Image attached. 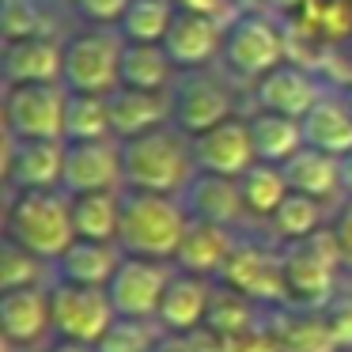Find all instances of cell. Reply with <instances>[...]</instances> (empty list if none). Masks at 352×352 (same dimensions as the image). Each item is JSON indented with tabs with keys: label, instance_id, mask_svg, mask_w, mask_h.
<instances>
[{
	"label": "cell",
	"instance_id": "d590c367",
	"mask_svg": "<svg viewBox=\"0 0 352 352\" xmlns=\"http://www.w3.org/2000/svg\"><path fill=\"white\" fill-rule=\"evenodd\" d=\"M42 284V258H34L27 246H19L16 239L4 235L0 246V288H38Z\"/></svg>",
	"mask_w": 352,
	"mask_h": 352
},
{
	"label": "cell",
	"instance_id": "e0dca14e",
	"mask_svg": "<svg viewBox=\"0 0 352 352\" xmlns=\"http://www.w3.org/2000/svg\"><path fill=\"white\" fill-rule=\"evenodd\" d=\"M61 72H65V42H57L54 34H38V38H23V42H4V54H0L4 87L61 84Z\"/></svg>",
	"mask_w": 352,
	"mask_h": 352
},
{
	"label": "cell",
	"instance_id": "1f68e13d",
	"mask_svg": "<svg viewBox=\"0 0 352 352\" xmlns=\"http://www.w3.org/2000/svg\"><path fill=\"white\" fill-rule=\"evenodd\" d=\"M239 193H243L246 212L269 220L292 190H288V178H284L280 167H273V163H254V167L239 178Z\"/></svg>",
	"mask_w": 352,
	"mask_h": 352
},
{
	"label": "cell",
	"instance_id": "836d02e7",
	"mask_svg": "<svg viewBox=\"0 0 352 352\" xmlns=\"http://www.w3.org/2000/svg\"><path fill=\"white\" fill-rule=\"evenodd\" d=\"M38 34H54L46 0H0V38L23 42L38 38Z\"/></svg>",
	"mask_w": 352,
	"mask_h": 352
},
{
	"label": "cell",
	"instance_id": "ffe728a7",
	"mask_svg": "<svg viewBox=\"0 0 352 352\" xmlns=\"http://www.w3.org/2000/svg\"><path fill=\"white\" fill-rule=\"evenodd\" d=\"M212 296L216 288L208 284V276H197V273H182L178 269L170 276L167 292H163V303H160V322L167 333H197L208 318V307H212Z\"/></svg>",
	"mask_w": 352,
	"mask_h": 352
},
{
	"label": "cell",
	"instance_id": "7c38bea8",
	"mask_svg": "<svg viewBox=\"0 0 352 352\" xmlns=\"http://www.w3.org/2000/svg\"><path fill=\"white\" fill-rule=\"evenodd\" d=\"M170 269L167 261H155V258H129L125 254L118 261V273L110 276L107 292H110V303L122 318H144L152 322L160 314L163 303V292L170 284Z\"/></svg>",
	"mask_w": 352,
	"mask_h": 352
},
{
	"label": "cell",
	"instance_id": "cb8c5ba5",
	"mask_svg": "<svg viewBox=\"0 0 352 352\" xmlns=\"http://www.w3.org/2000/svg\"><path fill=\"white\" fill-rule=\"evenodd\" d=\"M280 170L288 178L292 193H303V197H314V201H329L341 193V160L329 152L303 144Z\"/></svg>",
	"mask_w": 352,
	"mask_h": 352
},
{
	"label": "cell",
	"instance_id": "7402d4cb",
	"mask_svg": "<svg viewBox=\"0 0 352 352\" xmlns=\"http://www.w3.org/2000/svg\"><path fill=\"white\" fill-rule=\"evenodd\" d=\"M235 243H239V235L231 228L205 223V220H190L175 261H178L182 273H197V276H208V280H212V276L223 273V265H228Z\"/></svg>",
	"mask_w": 352,
	"mask_h": 352
},
{
	"label": "cell",
	"instance_id": "ac0fdd59",
	"mask_svg": "<svg viewBox=\"0 0 352 352\" xmlns=\"http://www.w3.org/2000/svg\"><path fill=\"white\" fill-rule=\"evenodd\" d=\"M303 144L318 148L329 155H349L352 152V91L344 87H326L318 102L311 107V114L303 118Z\"/></svg>",
	"mask_w": 352,
	"mask_h": 352
},
{
	"label": "cell",
	"instance_id": "f6af8a7d",
	"mask_svg": "<svg viewBox=\"0 0 352 352\" xmlns=\"http://www.w3.org/2000/svg\"><path fill=\"white\" fill-rule=\"evenodd\" d=\"M50 352H95V344H84V341H65V337H61V341H57Z\"/></svg>",
	"mask_w": 352,
	"mask_h": 352
},
{
	"label": "cell",
	"instance_id": "30bf717a",
	"mask_svg": "<svg viewBox=\"0 0 352 352\" xmlns=\"http://www.w3.org/2000/svg\"><path fill=\"white\" fill-rule=\"evenodd\" d=\"M50 318H54V329L65 341L99 344L102 333L110 329V322L118 318V311H114V303H110L107 288L57 280L54 288H50Z\"/></svg>",
	"mask_w": 352,
	"mask_h": 352
},
{
	"label": "cell",
	"instance_id": "74e56055",
	"mask_svg": "<svg viewBox=\"0 0 352 352\" xmlns=\"http://www.w3.org/2000/svg\"><path fill=\"white\" fill-rule=\"evenodd\" d=\"M69 8L84 27H118L129 8V0H69Z\"/></svg>",
	"mask_w": 352,
	"mask_h": 352
},
{
	"label": "cell",
	"instance_id": "f1b7e54d",
	"mask_svg": "<svg viewBox=\"0 0 352 352\" xmlns=\"http://www.w3.org/2000/svg\"><path fill=\"white\" fill-rule=\"evenodd\" d=\"M178 69L170 65L163 46H140V42H125L122 54V87H137V91H167L175 84Z\"/></svg>",
	"mask_w": 352,
	"mask_h": 352
},
{
	"label": "cell",
	"instance_id": "4fadbf2b",
	"mask_svg": "<svg viewBox=\"0 0 352 352\" xmlns=\"http://www.w3.org/2000/svg\"><path fill=\"white\" fill-rule=\"evenodd\" d=\"M326 87H329V80L322 72L307 69L299 61H284L254 84V107L303 122L314 102L326 95Z\"/></svg>",
	"mask_w": 352,
	"mask_h": 352
},
{
	"label": "cell",
	"instance_id": "603a6c76",
	"mask_svg": "<svg viewBox=\"0 0 352 352\" xmlns=\"http://www.w3.org/2000/svg\"><path fill=\"white\" fill-rule=\"evenodd\" d=\"M54 326L50 318V292L42 288H12L0 292V329L8 344H31Z\"/></svg>",
	"mask_w": 352,
	"mask_h": 352
},
{
	"label": "cell",
	"instance_id": "7a4b0ae2",
	"mask_svg": "<svg viewBox=\"0 0 352 352\" xmlns=\"http://www.w3.org/2000/svg\"><path fill=\"white\" fill-rule=\"evenodd\" d=\"M186 228H190V216L178 197L122 190V228H118V250L122 254L170 261L186 239Z\"/></svg>",
	"mask_w": 352,
	"mask_h": 352
},
{
	"label": "cell",
	"instance_id": "ab89813d",
	"mask_svg": "<svg viewBox=\"0 0 352 352\" xmlns=\"http://www.w3.org/2000/svg\"><path fill=\"white\" fill-rule=\"evenodd\" d=\"M329 228H333L337 250H341V265L352 273V197L333 212V223H329Z\"/></svg>",
	"mask_w": 352,
	"mask_h": 352
},
{
	"label": "cell",
	"instance_id": "7bdbcfd3",
	"mask_svg": "<svg viewBox=\"0 0 352 352\" xmlns=\"http://www.w3.org/2000/svg\"><path fill=\"white\" fill-rule=\"evenodd\" d=\"M311 4H314V0H269V12L280 16V19H296V16H303Z\"/></svg>",
	"mask_w": 352,
	"mask_h": 352
},
{
	"label": "cell",
	"instance_id": "3957f363",
	"mask_svg": "<svg viewBox=\"0 0 352 352\" xmlns=\"http://www.w3.org/2000/svg\"><path fill=\"white\" fill-rule=\"evenodd\" d=\"M4 231L19 246L42 261H57L72 243V201L65 190H27L8 193V212H4Z\"/></svg>",
	"mask_w": 352,
	"mask_h": 352
},
{
	"label": "cell",
	"instance_id": "52a82bcc",
	"mask_svg": "<svg viewBox=\"0 0 352 352\" xmlns=\"http://www.w3.org/2000/svg\"><path fill=\"white\" fill-rule=\"evenodd\" d=\"M122 54L125 38L118 27H84L65 38V91L110 95L122 87Z\"/></svg>",
	"mask_w": 352,
	"mask_h": 352
},
{
	"label": "cell",
	"instance_id": "2e32d148",
	"mask_svg": "<svg viewBox=\"0 0 352 352\" xmlns=\"http://www.w3.org/2000/svg\"><path fill=\"white\" fill-rule=\"evenodd\" d=\"M223 31H228V23H220V19L178 8L175 19H170L167 38H163V50H167L170 65L178 72L212 69V65H220V54H223Z\"/></svg>",
	"mask_w": 352,
	"mask_h": 352
},
{
	"label": "cell",
	"instance_id": "b9f144b4",
	"mask_svg": "<svg viewBox=\"0 0 352 352\" xmlns=\"http://www.w3.org/2000/svg\"><path fill=\"white\" fill-rule=\"evenodd\" d=\"M152 352H205V349L193 333H163Z\"/></svg>",
	"mask_w": 352,
	"mask_h": 352
},
{
	"label": "cell",
	"instance_id": "d6986e66",
	"mask_svg": "<svg viewBox=\"0 0 352 352\" xmlns=\"http://www.w3.org/2000/svg\"><path fill=\"white\" fill-rule=\"evenodd\" d=\"M186 216L190 220H205V223H220V228H239V220L246 216L243 193H239V178H223V175H205L197 170L193 182L178 193Z\"/></svg>",
	"mask_w": 352,
	"mask_h": 352
},
{
	"label": "cell",
	"instance_id": "bcb514c9",
	"mask_svg": "<svg viewBox=\"0 0 352 352\" xmlns=\"http://www.w3.org/2000/svg\"><path fill=\"white\" fill-rule=\"evenodd\" d=\"M231 4H235L239 12H261V8L269 12V0H231Z\"/></svg>",
	"mask_w": 352,
	"mask_h": 352
},
{
	"label": "cell",
	"instance_id": "ee69618b",
	"mask_svg": "<svg viewBox=\"0 0 352 352\" xmlns=\"http://www.w3.org/2000/svg\"><path fill=\"white\" fill-rule=\"evenodd\" d=\"M341 193L352 197V152L341 155Z\"/></svg>",
	"mask_w": 352,
	"mask_h": 352
},
{
	"label": "cell",
	"instance_id": "e575fe53",
	"mask_svg": "<svg viewBox=\"0 0 352 352\" xmlns=\"http://www.w3.org/2000/svg\"><path fill=\"white\" fill-rule=\"evenodd\" d=\"M261 318H254V303L243 299L239 292L231 288H220L212 296V307H208V318H205V329L216 337H228V333H239V329H250L258 326Z\"/></svg>",
	"mask_w": 352,
	"mask_h": 352
},
{
	"label": "cell",
	"instance_id": "9c48e42d",
	"mask_svg": "<svg viewBox=\"0 0 352 352\" xmlns=\"http://www.w3.org/2000/svg\"><path fill=\"white\" fill-rule=\"evenodd\" d=\"M65 84L4 87V133L16 140H65Z\"/></svg>",
	"mask_w": 352,
	"mask_h": 352
},
{
	"label": "cell",
	"instance_id": "4dcf8cb0",
	"mask_svg": "<svg viewBox=\"0 0 352 352\" xmlns=\"http://www.w3.org/2000/svg\"><path fill=\"white\" fill-rule=\"evenodd\" d=\"M178 4L175 0H129V8H125L122 31L125 42H140V46H163L170 31V19H175Z\"/></svg>",
	"mask_w": 352,
	"mask_h": 352
},
{
	"label": "cell",
	"instance_id": "484cf974",
	"mask_svg": "<svg viewBox=\"0 0 352 352\" xmlns=\"http://www.w3.org/2000/svg\"><path fill=\"white\" fill-rule=\"evenodd\" d=\"M246 122H250V140H254L258 163L284 167V163L303 148V125H299L296 118L273 114V110H254Z\"/></svg>",
	"mask_w": 352,
	"mask_h": 352
},
{
	"label": "cell",
	"instance_id": "5bb4252c",
	"mask_svg": "<svg viewBox=\"0 0 352 352\" xmlns=\"http://www.w3.org/2000/svg\"><path fill=\"white\" fill-rule=\"evenodd\" d=\"M65 140H16L4 133V182L8 193L61 190Z\"/></svg>",
	"mask_w": 352,
	"mask_h": 352
},
{
	"label": "cell",
	"instance_id": "4316f807",
	"mask_svg": "<svg viewBox=\"0 0 352 352\" xmlns=\"http://www.w3.org/2000/svg\"><path fill=\"white\" fill-rule=\"evenodd\" d=\"M273 341L280 352H337V341L326 326L322 311H296L288 307L284 314L269 318Z\"/></svg>",
	"mask_w": 352,
	"mask_h": 352
},
{
	"label": "cell",
	"instance_id": "8d00e7d4",
	"mask_svg": "<svg viewBox=\"0 0 352 352\" xmlns=\"http://www.w3.org/2000/svg\"><path fill=\"white\" fill-rule=\"evenodd\" d=\"M155 341H160V337H155L152 322L122 318V314H118V318L110 322V329L102 333V341L95 344V352H152Z\"/></svg>",
	"mask_w": 352,
	"mask_h": 352
},
{
	"label": "cell",
	"instance_id": "f35d334b",
	"mask_svg": "<svg viewBox=\"0 0 352 352\" xmlns=\"http://www.w3.org/2000/svg\"><path fill=\"white\" fill-rule=\"evenodd\" d=\"M322 314H326V326L337 349H352V296H333L322 307Z\"/></svg>",
	"mask_w": 352,
	"mask_h": 352
},
{
	"label": "cell",
	"instance_id": "f546056e",
	"mask_svg": "<svg viewBox=\"0 0 352 352\" xmlns=\"http://www.w3.org/2000/svg\"><path fill=\"white\" fill-rule=\"evenodd\" d=\"M107 137H114V129H110L107 95L69 91V99H65V144H80V140H107Z\"/></svg>",
	"mask_w": 352,
	"mask_h": 352
},
{
	"label": "cell",
	"instance_id": "d4e9b609",
	"mask_svg": "<svg viewBox=\"0 0 352 352\" xmlns=\"http://www.w3.org/2000/svg\"><path fill=\"white\" fill-rule=\"evenodd\" d=\"M118 243H91V239H76L61 258L54 261L57 280L69 284H91V288H107L110 276L118 273Z\"/></svg>",
	"mask_w": 352,
	"mask_h": 352
},
{
	"label": "cell",
	"instance_id": "ba28073f",
	"mask_svg": "<svg viewBox=\"0 0 352 352\" xmlns=\"http://www.w3.org/2000/svg\"><path fill=\"white\" fill-rule=\"evenodd\" d=\"M223 288L239 292L250 303L288 307V284H284V250L258 243V239H239L228 265L220 273Z\"/></svg>",
	"mask_w": 352,
	"mask_h": 352
},
{
	"label": "cell",
	"instance_id": "5b68a950",
	"mask_svg": "<svg viewBox=\"0 0 352 352\" xmlns=\"http://www.w3.org/2000/svg\"><path fill=\"white\" fill-rule=\"evenodd\" d=\"M170 102V125L186 137H201L212 125L235 118V80L212 65V69H190L178 72L175 84L167 87Z\"/></svg>",
	"mask_w": 352,
	"mask_h": 352
},
{
	"label": "cell",
	"instance_id": "8992f818",
	"mask_svg": "<svg viewBox=\"0 0 352 352\" xmlns=\"http://www.w3.org/2000/svg\"><path fill=\"white\" fill-rule=\"evenodd\" d=\"M341 269L333 228H322L299 243H284V284L288 307L296 311H322L333 299V276Z\"/></svg>",
	"mask_w": 352,
	"mask_h": 352
},
{
	"label": "cell",
	"instance_id": "d6a6232c",
	"mask_svg": "<svg viewBox=\"0 0 352 352\" xmlns=\"http://www.w3.org/2000/svg\"><path fill=\"white\" fill-rule=\"evenodd\" d=\"M269 223H273L276 239H284V243H299V239L322 231V201L303 197V193H288V197L280 201V208L269 216Z\"/></svg>",
	"mask_w": 352,
	"mask_h": 352
},
{
	"label": "cell",
	"instance_id": "277c9868",
	"mask_svg": "<svg viewBox=\"0 0 352 352\" xmlns=\"http://www.w3.org/2000/svg\"><path fill=\"white\" fill-rule=\"evenodd\" d=\"M284 19L273 12H239L223 31L220 69L235 84H258L265 72L288 61V31Z\"/></svg>",
	"mask_w": 352,
	"mask_h": 352
},
{
	"label": "cell",
	"instance_id": "6da1fadb",
	"mask_svg": "<svg viewBox=\"0 0 352 352\" xmlns=\"http://www.w3.org/2000/svg\"><path fill=\"white\" fill-rule=\"evenodd\" d=\"M122 175H125V190L178 197L197 175L193 140L175 125H160L144 137L122 140Z\"/></svg>",
	"mask_w": 352,
	"mask_h": 352
},
{
	"label": "cell",
	"instance_id": "83f0119b",
	"mask_svg": "<svg viewBox=\"0 0 352 352\" xmlns=\"http://www.w3.org/2000/svg\"><path fill=\"white\" fill-rule=\"evenodd\" d=\"M72 201V231L91 243H118L122 228V190L118 193H80Z\"/></svg>",
	"mask_w": 352,
	"mask_h": 352
},
{
	"label": "cell",
	"instance_id": "60d3db41",
	"mask_svg": "<svg viewBox=\"0 0 352 352\" xmlns=\"http://www.w3.org/2000/svg\"><path fill=\"white\" fill-rule=\"evenodd\" d=\"M178 8L186 12H197V16H208V19H220V23H231L239 16V8L231 0H175Z\"/></svg>",
	"mask_w": 352,
	"mask_h": 352
},
{
	"label": "cell",
	"instance_id": "44dd1931",
	"mask_svg": "<svg viewBox=\"0 0 352 352\" xmlns=\"http://www.w3.org/2000/svg\"><path fill=\"white\" fill-rule=\"evenodd\" d=\"M110 107V129L114 140H133L144 133L170 125V102L167 91H137V87H114L107 95Z\"/></svg>",
	"mask_w": 352,
	"mask_h": 352
},
{
	"label": "cell",
	"instance_id": "8fae6325",
	"mask_svg": "<svg viewBox=\"0 0 352 352\" xmlns=\"http://www.w3.org/2000/svg\"><path fill=\"white\" fill-rule=\"evenodd\" d=\"M61 190L69 197L80 193H118L125 190L122 175V140H80V144H65V175Z\"/></svg>",
	"mask_w": 352,
	"mask_h": 352
},
{
	"label": "cell",
	"instance_id": "9a60e30c",
	"mask_svg": "<svg viewBox=\"0 0 352 352\" xmlns=\"http://www.w3.org/2000/svg\"><path fill=\"white\" fill-rule=\"evenodd\" d=\"M193 140V163L205 175H223V178H243L246 170L258 163L254 155V140H250V122L246 118H228V122L212 125L208 133Z\"/></svg>",
	"mask_w": 352,
	"mask_h": 352
}]
</instances>
